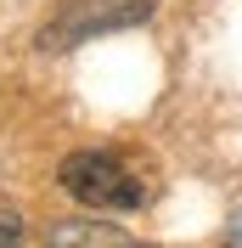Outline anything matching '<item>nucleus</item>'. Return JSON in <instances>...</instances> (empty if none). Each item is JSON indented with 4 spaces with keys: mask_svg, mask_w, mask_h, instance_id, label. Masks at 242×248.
I'll return each mask as SVG.
<instances>
[{
    "mask_svg": "<svg viewBox=\"0 0 242 248\" xmlns=\"http://www.w3.org/2000/svg\"><path fill=\"white\" fill-rule=\"evenodd\" d=\"M62 192L85 209H141L152 198V175L141 170V158L113 153V147H85V153H68L57 170Z\"/></svg>",
    "mask_w": 242,
    "mask_h": 248,
    "instance_id": "f257e3e1",
    "label": "nucleus"
},
{
    "mask_svg": "<svg viewBox=\"0 0 242 248\" xmlns=\"http://www.w3.org/2000/svg\"><path fill=\"white\" fill-rule=\"evenodd\" d=\"M147 12H152V0H62L57 17L40 29V51H74L91 34H113V29L141 23Z\"/></svg>",
    "mask_w": 242,
    "mask_h": 248,
    "instance_id": "f03ea898",
    "label": "nucleus"
},
{
    "mask_svg": "<svg viewBox=\"0 0 242 248\" xmlns=\"http://www.w3.org/2000/svg\"><path fill=\"white\" fill-rule=\"evenodd\" d=\"M51 243H124V232H102V226H62Z\"/></svg>",
    "mask_w": 242,
    "mask_h": 248,
    "instance_id": "7ed1b4c3",
    "label": "nucleus"
},
{
    "mask_svg": "<svg viewBox=\"0 0 242 248\" xmlns=\"http://www.w3.org/2000/svg\"><path fill=\"white\" fill-rule=\"evenodd\" d=\"M23 237V226H17V215H0V243H17Z\"/></svg>",
    "mask_w": 242,
    "mask_h": 248,
    "instance_id": "20e7f679",
    "label": "nucleus"
}]
</instances>
